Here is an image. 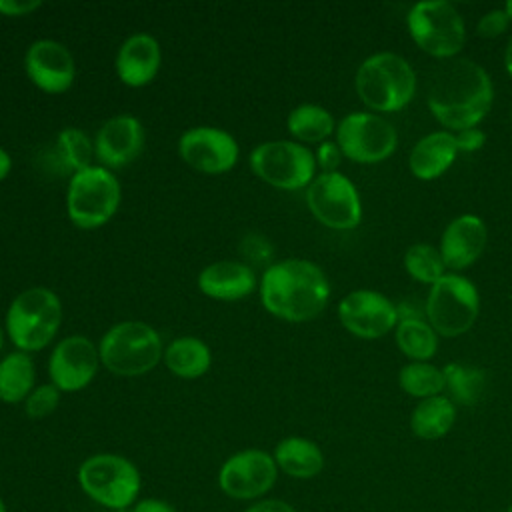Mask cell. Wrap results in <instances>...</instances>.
<instances>
[{
  "mask_svg": "<svg viewBox=\"0 0 512 512\" xmlns=\"http://www.w3.org/2000/svg\"><path fill=\"white\" fill-rule=\"evenodd\" d=\"M428 110L448 128L460 132L478 126L494 102V86L488 72L470 58L442 64L430 82Z\"/></svg>",
  "mask_w": 512,
  "mask_h": 512,
  "instance_id": "1",
  "label": "cell"
},
{
  "mask_svg": "<svg viewBox=\"0 0 512 512\" xmlns=\"http://www.w3.org/2000/svg\"><path fill=\"white\" fill-rule=\"evenodd\" d=\"M258 290L262 306L286 322L316 318L330 298L324 270L304 258H286L270 264L262 274Z\"/></svg>",
  "mask_w": 512,
  "mask_h": 512,
  "instance_id": "2",
  "label": "cell"
},
{
  "mask_svg": "<svg viewBox=\"0 0 512 512\" xmlns=\"http://www.w3.org/2000/svg\"><path fill=\"white\" fill-rule=\"evenodd\" d=\"M76 480L86 498L112 512L130 510L140 500V470L122 454L98 452L84 458L76 470Z\"/></svg>",
  "mask_w": 512,
  "mask_h": 512,
  "instance_id": "3",
  "label": "cell"
},
{
  "mask_svg": "<svg viewBox=\"0 0 512 512\" xmlns=\"http://www.w3.org/2000/svg\"><path fill=\"white\" fill-rule=\"evenodd\" d=\"M358 98L374 112H398L416 94V74L406 58L394 52H376L356 70Z\"/></svg>",
  "mask_w": 512,
  "mask_h": 512,
  "instance_id": "4",
  "label": "cell"
},
{
  "mask_svg": "<svg viewBox=\"0 0 512 512\" xmlns=\"http://www.w3.org/2000/svg\"><path fill=\"white\" fill-rule=\"evenodd\" d=\"M62 322V302L50 288L22 290L6 310V336L20 352L46 348Z\"/></svg>",
  "mask_w": 512,
  "mask_h": 512,
  "instance_id": "5",
  "label": "cell"
},
{
  "mask_svg": "<svg viewBox=\"0 0 512 512\" xmlns=\"http://www.w3.org/2000/svg\"><path fill=\"white\" fill-rule=\"evenodd\" d=\"M102 366L116 376L150 372L164 354L160 334L146 322L124 320L114 324L98 344Z\"/></svg>",
  "mask_w": 512,
  "mask_h": 512,
  "instance_id": "6",
  "label": "cell"
},
{
  "mask_svg": "<svg viewBox=\"0 0 512 512\" xmlns=\"http://www.w3.org/2000/svg\"><path fill=\"white\" fill-rule=\"evenodd\" d=\"M120 182L104 166H88L68 180L66 214L82 230H96L110 222L120 206Z\"/></svg>",
  "mask_w": 512,
  "mask_h": 512,
  "instance_id": "7",
  "label": "cell"
},
{
  "mask_svg": "<svg viewBox=\"0 0 512 512\" xmlns=\"http://www.w3.org/2000/svg\"><path fill=\"white\" fill-rule=\"evenodd\" d=\"M406 24L414 44L434 58H454L464 48V20L450 2L426 0L414 4Z\"/></svg>",
  "mask_w": 512,
  "mask_h": 512,
  "instance_id": "8",
  "label": "cell"
},
{
  "mask_svg": "<svg viewBox=\"0 0 512 512\" xmlns=\"http://www.w3.org/2000/svg\"><path fill=\"white\" fill-rule=\"evenodd\" d=\"M426 320L436 334L454 338L468 332L480 312L476 286L460 274H444L426 298Z\"/></svg>",
  "mask_w": 512,
  "mask_h": 512,
  "instance_id": "9",
  "label": "cell"
},
{
  "mask_svg": "<svg viewBox=\"0 0 512 512\" xmlns=\"http://www.w3.org/2000/svg\"><path fill=\"white\" fill-rule=\"evenodd\" d=\"M252 172L280 190L308 188L316 178V158L296 140H266L250 152Z\"/></svg>",
  "mask_w": 512,
  "mask_h": 512,
  "instance_id": "10",
  "label": "cell"
},
{
  "mask_svg": "<svg viewBox=\"0 0 512 512\" xmlns=\"http://www.w3.org/2000/svg\"><path fill=\"white\" fill-rule=\"evenodd\" d=\"M274 456L262 448H244L230 454L218 468L216 482L224 496L240 502L266 498L278 480Z\"/></svg>",
  "mask_w": 512,
  "mask_h": 512,
  "instance_id": "11",
  "label": "cell"
},
{
  "mask_svg": "<svg viewBox=\"0 0 512 512\" xmlns=\"http://www.w3.org/2000/svg\"><path fill=\"white\" fill-rule=\"evenodd\" d=\"M312 216L332 230H352L362 220V202L356 186L342 172H320L306 188Z\"/></svg>",
  "mask_w": 512,
  "mask_h": 512,
  "instance_id": "12",
  "label": "cell"
},
{
  "mask_svg": "<svg viewBox=\"0 0 512 512\" xmlns=\"http://www.w3.org/2000/svg\"><path fill=\"white\" fill-rule=\"evenodd\" d=\"M336 144L358 164H378L390 158L398 144L396 128L378 114L352 112L336 126Z\"/></svg>",
  "mask_w": 512,
  "mask_h": 512,
  "instance_id": "13",
  "label": "cell"
},
{
  "mask_svg": "<svg viewBox=\"0 0 512 512\" xmlns=\"http://www.w3.org/2000/svg\"><path fill=\"white\" fill-rule=\"evenodd\" d=\"M178 156L190 168L202 174H224L240 158L236 138L216 126H194L180 134Z\"/></svg>",
  "mask_w": 512,
  "mask_h": 512,
  "instance_id": "14",
  "label": "cell"
},
{
  "mask_svg": "<svg viewBox=\"0 0 512 512\" xmlns=\"http://www.w3.org/2000/svg\"><path fill=\"white\" fill-rule=\"evenodd\" d=\"M98 346L82 334L66 336L56 342L48 358V376L60 392H80L100 368Z\"/></svg>",
  "mask_w": 512,
  "mask_h": 512,
  "instance_id": "15",
  "label": "cell"
},
{
  "mask_svg": "<svg viewBox=\"0 0 512 512\" xmlns=\"http://www.w3.org/2000/svg\"><path fill=\"white\" fill-rule=\"evenodd\" d=\"M340 324L356 338L376 340L398 324L396 304L376 290H352L338 304Z\"/></svg>",
  "mask_w": 512,
  "mask_h": 512,
  "instance_id": "16",
  "label": "cell"
},
{
  "mask_svg": "<svg viewBox=\"0 0 512 512\" xmlns=\"http://www.w3.org/2000/svg\"><path fill=\"white\" fill-rule=\"evenodd\" d=\"M24 70L30 82L46 94L66 92L76 78L72 52L58 40H34L24 54Z\"/></svg>",
  "mask_w": 512,
  "mask_h": 512,
  "instance_id": "17",
  "label": "cell"
},
{
  "mask_svg": "<svg viewBox=\"0 0 512 512\" xmlns=\"http://www.w3.org/2000/svg\"><path fill=\"white\" fill-rule=\"evenodd\" d=\"M144 126L132 114H118L108 118L96 132L94 158L100 166L124 168L132 164L144 148Z\"/></svg>",
  "mask_w": 512,
  "mask_h": 512,
  "instance_id": "18",
  "label": "cell"
},
{
  "mask_svg": "<svg viewBox=\"0 0 512 512\" xmlns=\"http://www.w3.org/2000/svg\"><path fill=\"white\" fill-rule=\"evenodd\" d=\"M486 240L484 220L474 214H462L444 228L438 250L446 268L464 270L482 256Z\"/></svg>",
  "mask_w": 512,
  "mask_h": 512,
  "instance_id": "19",
  "label": "cell"
},
{
  "mask_svg": "<svg viewBox=\"0 0 512 512\" xmlns=\"http://www.w3.org/2000/svg\"><path fill=\"white\" fill-rule=\"evenodd\" d=\"M160 62L162 50L158 40L146 32H136L120 44L114 58V70L122 84L142 88L156 78Z\"/></svg>",
  "mask_w": 512,
  "mask_h": 512,
  "instance_id": "20",
  "label": "cell"
},
{
  "mask_svg": "<svg viewBox=\"0 0 512 512\" xmlns=\"http://www.w3.org/2000/svg\"><path fill=\"white\" fill-rule=\"evenodd\" d=\"M198 290L214 300L234 302L256 290L254 270L238 260H218L198 274Z\"/></svg>",
  "mask_w": 512,
  "mask_h": 512,
  "instance_id": "21",
  "label": "cell"
},
{
  "mask_svg": "<svg viewBox=\"0 0 512 512\" xmlns=\"http://www.w3.org/2000/svg\"><path fill=\"white\" fill-rule=\"evenodd\" d=\"M458 146L454 132L438 130L420 138L408 156V168L418 180H436L456 160Z\"/></svg>",
  "mask_w": 512,
  "mask_h": 512,
  "instance_id": "22",
  "label": "cell"
},
{
  "mask_svg": "<svg viewBox=\"0 0 512 512\" xmlns=\"http://www.w3.org/2000/svg\"><path fill=\"white\" fill-rule=\"evenodd\" d=\"M274 462L278 472L296 478L310 480L324 470V452L322 448L304 436H286L274 446Z\"/></svg>",
  "mask_w": 512,
  "mask_h": 512,
  "instance_id": "23",
  "label": "cell"
},
{
  "mask_svg": "<svg viewBox=\"0 0 512 512\" xmlns=\"http://www.w3.org/2000/svg\"><path fill=\"white\" fill-rule=\"evenodd\" d=\"M456 422V404L444 396H430L420 400L410 414V430L420 440L444 438Z\"/></svg>",
  "mask_w": 512,
  "mask_h": 512,
  "instance_id": "24",
  "label": "cell"
},
{
  "mask_svg": "<svg viewBox=\"0 0 512 512\" xmlns=\"http://www.w3.org/2000/svg\"><path fill=\"white\" fill-rule=\"evenodd\" d=\"M166 368L178 378H200L212 366V352L206 342L194 336L174 338L162 354Z\"/></svg>",
  "mask_w": 512,
  "mask_h": 512,
  "instance_id": "25",
  "label": "cell"
},
{
  "mask_svg": "<svg viewBox=\"0 0 512 512\" xmlns=\"http://www.w3.org/2000/svg\"><path fill=\"white\" fill-rule=\"evenodd\" d=\"M36 386V368L28 352H10L0 360V400L4 404L24 402Z\"/></svg>",
  "mask_w": 512,
  "mask_h": 512,
  "instance_id": "26",
  "label": "cell"
},
{
  "mask_svg": "<svg viewBox=\"0 0 512 512\" xmlns=\"http://www.w3.org/2000/svg\"><path fill=\"white\" fill-rule=\"evenodd\" d=\"M286 126L300 144H322L336 130L332 114L318 104H300L292 108Z\"/></svg>",
  "mask_w": 512,
  "mask_h": 512,
  "instance_id": "27",
  "label": "cell"
},
{
  "mask_svg": "<svg viewBox=\"0 0 512 512\" xmlns=\"http://www.w3.org/2000/svg\"><path fill=\"white\" fill-rule=\"evenodd\" d=\"M444 390L454 404L474 406L486 390V372L478 366L464 362H450L442 368Z\"/></svg>",
  "mask_w": 512,
  "mask_h": 512,
  "instance_id": "28",
  "label": "cell"
},
{
  "mask_svg": "<svg viewBox=\"0 0 512 512\" xmlns=\"http://www.w3.org/2000/svg\"><path fill=\"white\" fill-rule=\"evenodd\" d=\"M396 346L412 362H426L436 354L438 334L426 320H402L396 324Z\"/></svg>",
  "mask_w": 512,
  "mask_h": 512,
  "instance_id": "29",
  "label": "cell"
},
{
  "mask_svg": "<svg viewBox=\"0 0 512 512\" xmlns=\"http://www.w3.org/2000/svg\"><path fill=\"white\" fill-rule=\"evenodd\" d=\"M56 154L66 170L72 174L92 166L94 158V142L90 136L76 126H66L56 136Z\"/></svg>",
  "mask_w": 512,
  "mask_h": 512,
  "instance_id": "30",
  "label": "cell"
},
{
  "mask_svg": "<svg viewBox=\"0 0 512 512\" xmlns=\"http://www.w3.org/2000/svg\"><path fill=\"white\" fill-rule=\"evenodd\" d=\"M400 388L414 398H430L438 396L444 390V374L440 368L428 362H410L402 366L398 374Z\"/></svg>",
  "mask_w": 512,
  "mask_h": 512,
  "instance_id": "31",
  "label": "cell"
},
{
  "mask_svg": "<svg viewBox=\"0 0 512 512\" xmlns=\"http://www.w3.org/2000/svg\"><path fill=\"white\" fill-rule=\"evenodd\" d=\"M404 268L410 278L422 284H436L446 274V264L440 250L426 242H416L404 252Z\"/></svg>",
  "mask_w": 512,
  "mask_h": 512,
  "instance_id": "32",
  "label": "cell"
},
{
  "mask_svg": "<svg viewBox=\"0 0 512 512\" xmlns=\"http://www.w3.org/2000/svg\"><path fill=\"white\" fill-rule=\"evenodd\" d=\"M60 390L54 384H40L24 400V412L32 420H42L50 416L60 404Z\"/></svg>",
  "mask_w": 512,
  "mask_h": 512,
  "instance_id": "33",
  "label": "cell"
},
{
  "mask_svg": "<svg viewBox=\"0 0 512 512\" xmlns=\"http://www.w3.org/2000/svg\"><path fill=\"white\" fill-rule=\"evenodd\" d=\"M510 20L504 12V8H494V10H488L476 24V32L478 36L482 38H496L500 34L506 32Z\"/></svg>",
  "mask_w": 512,
  "mask_h": 512,
  "instance_id": "34",
  "label": "cell"
},
{
  "mask_svg": "<svg viewBox=\"0 0 512 512\" xmlns=\"http://www.w3.org/2000/svg\"><path fill=\"white\" fill-rule=\"evenodd\" d=\"M342 150L336 142H322L318 144L316 152H314V158H316V166H320L322 172H336V168L340 166L342 162Z\"/></svg>",
  "mask_w": 512,
  "mask_h": 512,
  "instance_id": "35",
  "label": "cell"
},
{
  "mask_svg": "<svg viewBox=\"0 0 512 512\" xmlns=\"http://www.w3.org/2000/svg\"><path fill=\"white\" fill-rule=\"evenodd\" d=\"M454 138H456L458 152H476L486 142V134L480 128H476V126L460 130V132H454Z\"/></svg>",
  "mask_w": 512,
  "mask_h": 512,
  "instance_id": "36",
  "label": "cell"
},
{
  "mask_svg": "<svg viewBox=\"0 0 512 512\" xmlns=\"http://www.w3.org/2000/svg\"><path fill=\"white\" fill-rule=\"evenodd\" d=\"M242 252L254 260H268L272 254V246L262 236H248L242 240Z\"/></svg>",
  "mask_w": 512,
  "mask_h": 512,
  "instance_id": "37",
  "label": "cell"
},
{
  "mask_svg": "<svg viewBox=\"0 0 512 512\" xmlns=\"http://www.w3.org/2000/svg\"><path fill=\"white\" fill-rule=\"evenodd\" d=\"M42 4L38 0L30 2V0H0V14L2 16H28L32 14L36 8H40Z\"/></svg>",
  "mask_w": 512,
  "mask_h": 512,
  "instance_id": "38",
  "label": "cell"
},
{
  "mask_svg": "<svg viewBox=\"0 0 512 512\" xmlns=\"http://www.w3.org/2000/svg\"><path fill=\"white\" fill-rule=\"evenodd\" d=\"M244 512H298L290 502L282 498H262L256 502H250Z\"/></svg>",
  "mask_w": 512,
  "mask_h": 512,
  "instance_id": "39",
  "label": "cell"
},
{
  "mask_svg": "<svg viewBox=\"0 0 512 512\" xmlns=\"http://www.w3.org/2000/svg\"><path fill=\"white\" fill-rule=\"evenodd\" d=\"M396 312H398V322H402V320H426V304H422V302L402 300L400 304H396Z\"/></svg>",
  "mask_w": 512,
  "mask_h": 512,
  "instance_id": "40",
  "label": "cell"
},
{
  "mask_svg": "<svg viewBox=\"0 0 512 512\" xmlns=\"http://www.w3.org/2000/svg\"><path fill=\"white\" fill-rule=\"evenodd\" d=\"M130 512H180V510L164 498H152L150 496V498H140L130 508Z\"/></svg>",
  "mask_w": 512,
  "mask_h": 512,
  "instance_id": "41",
  "label": "cell"
},
{
  "mask_svg": "<svg viewBox=\"0 0 512 512\" xmlns=\"http://www.w3.org/2000/svg\"><path fill=\"white\" fill-rule=\"evenodd\" d=\"M10 170H12V158H10V154L0 146V182L10 174Z\"/></svg>",
  "mask_w": 512,
  "mask_h": 512,
  "instance_id": "42",
  "label": "cell"
},
{
  "mask_svg": "<svg viewBox=\"0 0 512 512\" xmlns=\"http://www.w3.org/2000/svg\"><path fill=\"white\" fill-rule=\"evenodd\" d=\"M504 66H506V72L512 76V38L508 40V46L504 52Z\"/></svg>",
  "mask_w": 512,
  "mask_h": 512,
  "instance_id": "43",
  "label": "cell"
},
{
  "mask_svg": "<svg viewBox=\"0 0 512 512\" xmlns=\"http://www.w3.org/2000/svg\"><path fill=\"white\" fill-rule=\"evenodd\" d=\"M504 12H506V16H508V20L512 22V0H508L506 4H504Z\"/></svg>",
  "mask_w": 512,
  "mask_h": 512,
  "instance_id": "44",
  "label": "cell"
},
{
  "mask_svg": "<svg viewBox=\"0 0 512 512\" xmlns=\"http://www.w3.org/2000/svg\"><path fill=\"white\" fill-rule=\"evenodd\" d=\"M4 340H6V330L0 326V350L4 348Z\"/></svg>",
  "mask_w": 512,
  "mask_h": 512,
  "instance_id": "45",
  "label": "cell"
},
{
  "mask_svg": "<svg viewBox=\"0 0 512 512\" xmlns=\"http://www.w3.org/2000/svg\"><path fill=\"white\" fill-rule=\"evenodd\" d=\"M0 512H8V506H6V502H4L2 496H0Z\"/></svg>",
  "mask_w": 512,
  "mask_h": 512,
  "instance_id": "46",
  "label": "cell"
},
{
  "mask_svg": "<svg viewBox=\"0 0 512 512\" xmlns=\"http://www.w3.org/2000/svg\"><path fill=\"white\" fill-rule=\"evenodd\" d=\"M504 512H512V500L508 502V506H506V510Z\"/></svg>",
  "mask_w": 512,
  "mask_h": 512,
  "instance_id": "47",
  "label": "cell"
},
{
  "mask_svg": "<svg viewBox=\"0 0 512 512\" xmlns=\"http://www.w3.org/2000/svg\"><path fill=\"white\" fill-rule=\"evenodd\" d=\"M510 118H512V114H510Z\"/></svg>",
  "mask_w": 512,
  "mask_h": 512,
  "instance_id": "48",
  "label": "cell"
}]
</instances>
